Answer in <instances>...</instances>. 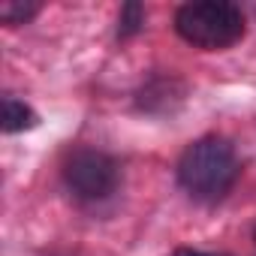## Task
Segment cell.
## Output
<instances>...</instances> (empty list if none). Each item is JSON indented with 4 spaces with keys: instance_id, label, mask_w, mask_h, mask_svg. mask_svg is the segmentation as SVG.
Segmentation results:
<instances>
[{
    "instance_id": "6da1fadb",
    "label": "cell",
    "mask_w": 256,
    "mask_h": 256,
    "mask_svg": "<svg viewBox=\"0 0 256 256\" xmlns=\"http://www.w3.org/2000/svg\"><path fill=\"white\" fill-rule=\"evenodd\" d=\"M238 157L232 151L229 142L223 139H199L193 145H187V151L178 160V181L181 187L202 202H217L223 199L235 181H238Z\"/></svg>"
},
{
    "instance_id": "7a4b0ae2",
    "label": "cell",
    "mask_w": 256,
    "mask_h": 256,
    "mask_svg": "<svg viewBox=\"0 0 256 256\" xmlns=\"http://www.w3.org/2000/svg\"><path fill=\"white\" fill-rule=\"evenodd\" d=\"M175 30L184 42L196 48L220 52L244 36V16L235 4H223V0L184 4L175 12Z\"/></svg>"
},
{
    "instance_id": "3957f363",
    "label": "cell",
    "mask_w": 256,
    "mask_h": 256,
    "mask_svg": "<svg viewBox=\"0 0 256 256\" xmlns=\"http://www.w3.org/2000/svg\"><path fill=\"white\" fill-rule=\"evenodd\" d=\"M64 181H66V187L72 190L76 199L100 202V199H108L118 190V163L102 151L82 148L66 160Z\"/></svg>"
},
{
    "instance_id": "277c9868",
    "label": "cell",
    "mask_w": 256,
    "mask_h": 256,
    "mask_svg": "<svg viewBox=\"0 0 256 256\" xmlns=\"http://www.w3.org/2000/svg\"><path fill=\"white\" fill-rule=\"evenodd\" d=\"M36 112L30 106H24L22 100L16 96H6L4 100V130L6 133H22V130H30V126H36Z\"/></svg>"
},
{
    "instance_id": "5b68a950",
    "label": "cell",
    "mask_w": 256,
    "mask_h": 256,
    "mask_svg": "<svg viewBox=\"0 0 256 256\" xmlns=\"http://www.w3.org/2000/svg\"><path fill=\"white\" fill-rule=\"evenodd\" d=\"M36 16V6L34 4H16V0H6L4 6H0V18H4V24L16 28V24H24Z\"/></svg>"
},
{
    "instance_id": "8992f818",
    "label": "cell",
    "mask_w": 256,
    "mask_h": 256,
    "mask_svg": "<svg viewBox=\"0 0 256 256\" xmlns=\"http://www.w3.org/2000/svg\"><path fill=\"white\" fill-rule=\"evenodd\" d=\"M139 24H142V6L130 4V6H126V10L120 12V36H126V34L139 30Z\"/></svg>"
},
{
    "instance_id": "52a82bcc",
    "label": "cell",
    "mask_w": 256,
    "mask_h": 256,
    "mask_svg": "<svg viewBox=\"0 0 256 256\" xmlns=\"http://www.w3.org/2000/svg\"><path fill=\"white\" fill-rule=\"evenodd\" d=\"M175 256H226V253H205V250H190V247H181V250H175Z\"/></svg>"
},
{
    "instance_id": "ba28073f",
    "label": "cell",
    "mask_w": 256,
    "mask_h": 256,
    "mask_svg": "<svg viewBox=\"0 0 256 256\" xmlns=\"http://www.w3.org/2000/svg\"><path fill=\"white\" fill-rule=\"evenodd\" d=\"M253 238H256V235H253Z\"/></svg>"
}]
</instances>
